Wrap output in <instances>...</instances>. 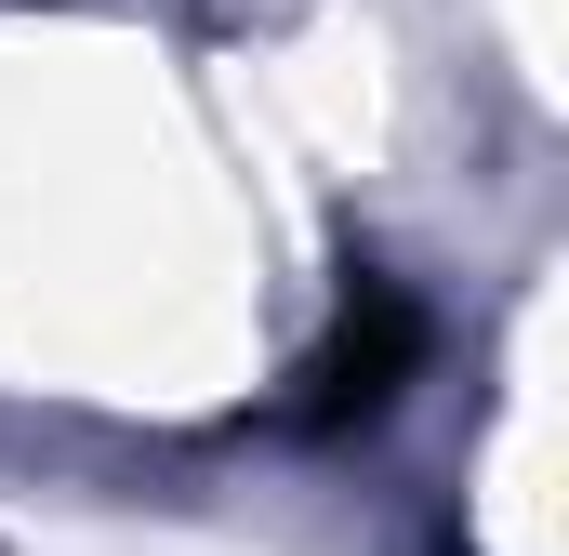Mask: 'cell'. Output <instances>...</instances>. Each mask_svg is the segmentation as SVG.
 <instances>
[{"mask_svg":"<svg viewBox=\"0 0 569 556\" xmlns=\"http://www.w3.org/2000/svg\"><path fill=\"white\" fill-rule=\"evenodd\" d=\"M425 371V305L398 291V278H345V305H331V345L305 358V424H371L398 385Z\"/></svg>","mask_w":569,"mask_h":556,"instance_id":"cell-1","label":"cell"}]
</instances>
